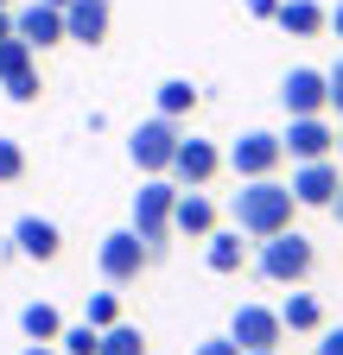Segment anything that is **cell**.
<instances>
[{
    "mask_svg": "<svg viewBox=\"0 0 343 355\" xmlns=\"http://www.w3.org/2000/svg\"><path fill=\"white\" fill-rule=\"evenodd\" d=\"M292 209H299V197L280 178H242V191L229 197V216H235V229L248 241H267V235L292 229Z\"/></svg>",
    "mask_w": 343,
    "mask_h": 355,
    "instance_id": "1",
    "label": "cell"
},
{
    "mask_svg": "<svg viewBox=\"0 0 343 355\" xmlns=\"http://www.w3.org/2000/svg\"><path fill=\"white\" fill-rule=\"evenodd\" d=\"M254 248H261V254H254V273L274 279V286H306L318 273V248H312V235H299V229H280V235L254 241Z\"/></svg>",
    "mask_w": 343,
    "mask_h": 355,
    "instance_id": "2",
    "label": "cell"
},
{
    "mask_svg": "<svg viewBox=\"0 0 343 355\" xmlns=\"http://www.w3.org/2000/svg\"><path fill=\"white\" fill-rule=\"evenodd\" d=\"M172 203H178V184L159 171V178H147V184L134 191V235L153 248V260L165 254V241H172Z\"/></svg>",
    "mask_w": 343,
    "mask_h": 355,
    "instance_id": "3",
    "label": "cell"
},
{
    "mask_svg": "<svg viewBox=\"0 0 343 355\" xmlns=\"http://www.w3.org/2000/svg\"><path fill=\"white\" fill-rule=\"evenodd\" d=\"M96 266H102V279H108V286H134L147 266H153V248H147L134 229H115V235H102Z\"/></svg>",
    "mask_w": 343,
    "mask_h": 355,
    "instance_id": "4",
    "label": "cell"
},
{
    "mask_svg": "<svg viewBox=\"0 0 343 355\" xmlns=\"http://www.w3.org/2000/svg\"><path fill=\"white\" fill-rule=\"evenodd\" d=\"M178 121H165V114H153V121H140L134 127V140H127V159H134L147 178H159V171H172V153H178Z\"/></svg>",
    "mask_w": 343,
    "mask_h": 355,
    "instance_id": "5",
    "label": "cell"
},
{
    "mask_svg": "<svg viewBox=\"0 0 343 355\" xmlns=\"http://www.w3.org/2000/svg\"><path fill=\"white\" fill-rule=\"evenodd\" d=\"M280 159H286V146H280V133H267V127H248L242 140H229V153H223V165L235 178H274Z\"/></svg>",
    "mask_w": 343,
    "mask_h": 355,
    "instance_id": "6",
    "label": "cell"
},
{
    "mask_svg": "<svg viewBox=\"0 0 343 355\" xmlns=\"http://www.w3.org/2000/svg\"><path fill=\"white\" fill-rule=\"evenodd\" d=\"M223 171V146L217 140H197V133H185V140H178V153H172V184H178V191H197V184H210V178H217Z\"/></svg>",
    "mask_w": 343,
    "mask_h": 355,
    "instance_id": "7",
    "label": "cell"
},
{
    "mask_svg": "<svg viewBox=\"0 0 343 355\" xmlns=\"http://www.w3.org/2000/svg\"><path fill=\"white\" fill-rule=\"evenodd\" d=\"M280 146H286L292 165H306V159H331V153H337V127H331L324 114H292V127L280 133Z\"/></svg>",
    "mask_w": 343,
    "mask_h": 355,
    "instance_id": "8",
    "label": "cell"
},
{
    "mask_svg": "<svg viewBox=\"0 0 343 355\" xmlns=\"http://www.w3.org/2000/svg\"><path fill=\"white\" fill-rule=\"evenodd\" d=\"M229 336L242 343V355H248V349H280V343H286V324H280L274 304H235Z\"/></svg>",
    "mask_w": 343,
    "mask_h": 355,
    "instance_id": "9",
    "label": "cell"
},
{
    "mask_svg": "<svg viewBox=\"0 0 343 355\" xmlns=\"http://www.w3.org/2000/svg\"><path fill=\"white\" fill-rule=\"evenodd\" d=\"M337 184H343V165H331V159L292 165V197H299V209H331Z\"/></svg>",
    "mask_w": 343,
    "mask_h": 355,
    "instance_id": "10",
    "label": "cell"
},
{
    "mask_svg": "<svg viewBox=\"0 0 343 355\" xmlns=\"http://www.w3.org/2000/svg\"><path fill=\"white\" fill-rule=\"evenodd\" d=\"M280 108L286 114H324L331 108V89H324V70H286V83H280Z\"/></svg>",
    "mask_w": 343,
    "mask_h": 355,
    "instance_id": "11",
    "label": "cell"
},
{
    "mask_svg": "<svg viewBox=\"0 0 343 355\" xmlns=\"http://www.w3.org/2000/svg\"><path fill=\"white\" fill-rule=\"evenodd\" d=\"M13 38H26L32 51H51V44H64V7L32 0L26 13H13Z\"/></svg>",
    "mask_w": 343,
    "mask_h": 355,
    "instance_id": "12",
    "label": "cell"
},
{
    "mask_svg": "<svg viewBox=\"0 0 343 355\" xmlns=\"http://www.w3.org/2000/svg\"><path fill=\"white\" fill-rule=\"evenodd\" d=\"M108 26H115L108 0H70V7H64V38H76V44H102Z\"/></svg>",
    "mask_w": 343,
    "mask_h": 355,
    "instance_id": "13",
    "label": "cell"
},
{
    "mask_svg": "<svg viewBox=\"0 0 343 355\" xmlns=\"http://www.w3.org/2000/svg\"><path fill=\"white\" fill-rule=\"evenodd\" d=\"M210 229H217V203L197 191H178V203H172V235H185V241H203Z\"/></svg>",
    "mask_w": 343,
    "mask_h": 355,
    "instance_id": "14",
    "label": "cell"
},
{
    "mask_svg": "<svg viewBox=\"0 0 343 355\" xmlns=\"http://www.w3.org/2000/svg\"><path fill=\"white\" fill-rule=\"evenodd\" d=\"M13 248H19L26 260H58V254H64V229H58V222H45V216H19V222H13Z\"/></svg>",
    "mask_w": 343,
    "mask_h": 355,
    "instance_id": "15",
    "label": "cell"
},
{
    "mask_svg": "<svg viewBox=\"0 0 343 355\" xmlns=\"http://www.w3.org/2000/svg\"><path fill=\"white\" fill-rule=\"evenodd\" d=\"M203 260H210V273H242V266H248L242 229H210L203 235Z\"/></svg>",
    "mask_w": 343,
    "mask_h": 355,
    "instance_id": "16",
    "label": "cell"
},
{
    "mask_svg": "<svg viewBox=\"0 0 343 355\" xmlns=\"http://www.w3.org/2000/svg\"><path fill=\"white\" fill-rule=\"evenodd\" d=\"M274 26H280L286 38H318V32L331 26V13L318 7V0H280V13H274Z\"/></svg>",
    "mask_w": 343,
    "mask_h": 355,
    "instance_id": "17",
    "label": "cell"
},
{
    "mask_svg": "<svg viewBox=\"0 0 343 355\" xmlns=\"http://www.w3.org/2000/svg\"><path fill=\"white\" fill-rule=\"evenodd\" d=\"M280 324H286V336H318V330H324V304H318L312 292L292 286V298L280 304Z\"/></svg>",
    "mask_w": 343,
    "mask_h": 355,
    "instance_id": "18",
    "label": "cell"
},
{
    "mask_svg": "<svg viewBox=\"0 0 343 355\" xmlns=\"http://www.w3.org/2000/svg\"><path fill=\"white\" fill-rule=\"evenodd\" d=\"M197 83H185V76H172V83H159V114L165 121H185V114H197Z\"/></svg>",
    "mask_w": 343,
    "mask_h": 355,
    "instance_id": "19",
    "label": "cell"
},
{
    "mask_svg": "<svg viewBox=\"0 0 343 355\" xmlns=\"http://www.w3.org/2000/svg\"><path fill=\"white\" fill-rule=\"evenodd\" d=\"M19 330H26L32 343H58V336H64V318H58V304H26V311H19Z\"/></svg>",
    "mask_w": 343,
    "mask_h": 355,
    "instance_id": "20",
    "label": "cell"
},
{
    "mask_svg": "<svg viewBox=\"0 0 343 355\" xmlns=\"http://www.w3.org/2000/svg\"><path fill=\"white\" fill-rule=\"evenodd\" d=\"M147 349H153V343H147V330H140V324H108L96 355H147Z\"/></svg>",
    "mask_w": 343,
    "mask_h": 355,
    "instance_id": "21",
    "label": "cell"
},
{
    "mask_svg": "<svg viewBox=\"0 0 343 355\" xmlns=\"http://www.w3.org/2000/svg\"><path fill=\"white\" fill-rule=\"evenodd\" d=\"M32 44L26 38H0V83H7V76H19V70H32Z\"/></svg>",
    "mask_w": 343,
    "mask_h": 355,
    "instance_id": "22",
    "label": "cell"
},
{
    "mask_svg": "<svg viewBox=\"0 0 343 355\" xmlns=\"http://www.w3.org/2000/svg\"><path fill=\"white\" fill-rule=\"evenodd\" d=\"M58 343H64V355H96V349H102V330H96V324H70Z\"/></svg>",
    "mask_w": 343,
    "mask_h": 355,
    "instance_id": "23",
    "label": "cell"
},
{
    "mask_svg": "<svg viewBox=\"0 0 343 355\" xmlns=\"http://www.w3.org/2000/svg\"><path fill=\"white\" fill-rule=\"evenodd\" d=\"M83 324H96V330L121 324V298H115V292H90V318H83Z\"/></svg>",
    "mask_w": 343,
    "mask_h": 355,
    "instance_id": "24",
    "label": "cell"
},
{
    "mask_svg": "<svg viewBox=\"0 0 343 355\" xmlns=\"http://www.w3.org/2000/svg\"><path fill=\"white\" fill-rule=\"evenodd\" d=\"M0 89H7L13 102H38V89H45V83H38V64H32V70H19V76H7Z\"/></svg>",
    "mask_w": 343,
    "mask_h": 355,
    "instance_id": "25",
    "label": "cell"
},
{
    "mask_svg": "<svg viewBox=\"0 0 343 355\" xmlns=\"http://www.w3.org/2000/svg\"><path fill=\"white\" fill-rule=\"evenodd\" d=\"M13 178H26V153L19 140H0V184H13Z\"/></svg>",
    "mask_w": 343,
    "mask_h": 355,
    "instance_id": "26",
    "label": "cell"
},
{
    "mask_svg": "<svg viewBox=\"0 0 343 355\" xmlns=\"http://www.w3.org/2000/svg\"><path fill=\"white\" fill-rule=\"evenodd\" d=\"M191 355H242V343H235V336H203Z\"/></svg>",
    "mask_w": 343,
    "mask_h": 355,
    "instance_id": "27",
    "label": "cell"
},
{
    "mask_svg": "<svg viewBox=\"0 0 343 355\" xmlns=\"http://www.w3.org/2000/svg\"><path fill=\"white\" fill-rule=\"evenodd\" d=\"M312 349H318V355H343V324H324Z\"/></svg>",
    "mask_w": 343,
    "mask_h": 355,
    "instance_id": "28",
    "label": "cell"
},
{
    "mask_svg": "<svg viewBox=\"0 0 343 355\" xmlns=\"http://www.w3.org/2000/svg\"><path fill=\"white\" fill-rule=\"evenodd\" d=\"M324 89H331V108H337V114H343V58H337V64H331V70H324Z\"/></svg>",
    "mask_w": 343,
    "mask_h": 355,
    "instance_id": "29",
    "label": "cell"
},
{
    "mask_svg": "<svg viewBox=\"0 0 343 355\" xmlns=\"http://www.w3.org/2000/svg\"><path fill=\"white\" fill-rule=\"evenodd\" d=\"M242 7H248L254 19H274V13H280V0H242Z\"/></svg>",
    "mask_w": 343,
    "mask_h": 355,
    "instance_id": "30",
    "label": "cell"
},
{
    "mask_svg": "<svg viewBox=\"0 0 343 355\" xmlns=\"http://www.w3.org/2000/svg\"><path fill=\"white\" fill-rule=\"evenodd\" d=\"M19 355H64V349H51V343H26Z\"/></svg>",
    "mask_w": 343,
    "mask_h": 355,
    "instance_id": "31",
    "label": "cell"
},
{
    "mask_svg": "<svg viewBox=\"0 0 343 355\" xmlns=\"http://www.w3.org/2000/svg\"><path fill=\"white\" fill-rule=\"evenodd\" d=\"M331 32L343 38V0H337V7H331Z\"/></svg>",
    "mask_w": 343,
    "mask_h": 355,
    "instance_id": "32",
    "label": "cell"
},
{
    "mask_svg": "<svg viewBox=\"0 0 343 355\" xmlns=\"http://www.w3.org/2000/svg\"><path fill=\"white\" fill-rule=\"evenodd\" d=\"M0 38H13V13L7 7H0Z\"/></svg>",
    "mask_w": 343,
    "mask_h": 355,
    "instance_id": "33",
    "label": "cell"
},
{
    "mask_svg": "<svg viewBox=\"0 0 343 355\" xmlns=\"http://www.w3.org/2000/svg\"><path fill=\"white\" fill-rule=\"evenodd\" d=\"M331 216H337V222H343V184H337V197H331Z\"/></svg>",
    "mask_w": 343,
    "mask_h": 355,
    "instance_id": "34",
    "label": "cell"
},
{
    "mask_svg": "<svg viewBox=\"0 0 343 355\" xmlns=\"http://www.w3.org/2000/svg\"><path fill=\"white\" fill-rule=\"evenodd\" d=\"M248 355H280V349H248Z\"/></svg>",
    "mask_w": 343,
    "mask_h": 355,
    "instance_id": "35",
    "label": "cell"
},
{
    "mask_svg": "<svg viewBox=\"0 0 343 355\" xmlns=\"http://www.w3.org/2000/svg\"><path fill=\"white\" fill-rule=\"evenodd\" d=\"M45 7H70V0H45Z\"/></svg>",
    "mask_w": 343,
    "mask_h": 355,
    "instance_id": "36",
    "label": "cell"
},
{
    "mask_svg": "<svg viewBox=\"0 0 343 355\" xmlns=\"http://www.w3.org/2000/svg\"><path fill=\"white\" fill-rule=\"evenodd\" d=\"M337 153H343V133H337Z\"/></svg>",
    "mask_w": 343,
    "mask_h": 355,
    "instance_id": "37",
    "label": "cell"
},
{
    "mask_svg": "<svg viewBox=\"0 0 343 355\" xmlns=\"http://www.w3.org/2000/svg\"><path fill=\"white\" fill-rule=\"evenodd\" d=\"M0 7H7V0H0Z\"/></svg>",
    "mask_w": 343,
    "mask_h": 355,
    "instance_id": "38",
    "label": "cell"
}]
</instances>
